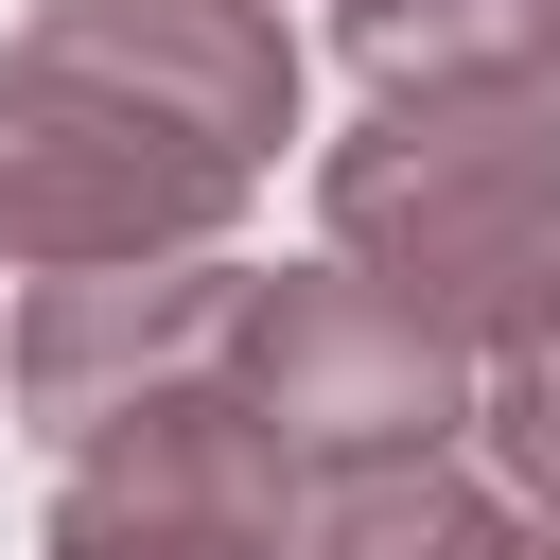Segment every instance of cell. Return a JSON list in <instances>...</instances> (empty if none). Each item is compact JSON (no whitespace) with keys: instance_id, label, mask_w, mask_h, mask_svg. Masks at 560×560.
I'll use <instances>...</instances> for the list:
<instances>
[{"instance_id":"cell-7","label":"cell","mask_w":560,"mask_h":560,"mask_svg":"<svg viewBox=\"0 0 560 560\" xmlns=\"http://www.w3.org/2000/svg\"><path fill=\"white\" fill-rule=\"evenodd\" d=\"M368 105H525L560 88V0H332Z\"/></svg>"},{"instance_id":"cell-9","label":"cell","mask_w":560,"mask_h":560,"mask_svg":"<svg viewBox=\"0 0 560 560\" xmlns=\"http://www.w3.org/2000/svg\"><path fill=\"white\" fill-rule=\"evenodd\" d=\"M472 455L560 525V350H508V368H490V438H472Z\"/></svg>"},{"instance_id":"cell-1","label":"cell","mask_w":560,"mask_h":560,"mask_svg":"<svg viewBox=\"0 0 560 560\" xmlns=\"http://www.w3.org/2000/svg\"><path fill=\"white\" fill-rule=\"evenodd\" d=\"M315 228L472 368L560 350V88L525 105H368L315 158Z\"/></svg>"},{"instance_id":"cell-3","label":"cell","mask_w":560,"mask_h":560,"mask_svg":"<svg viewBox=\"0 0 560 560\" xmlns=\"http://www.w3.org/2000/svg\"><path fill=\"white\" fill-rule=\"evenodd\" d=\"M262 175H228L210 140H175L158 105L52 70L0 35V262L18 280H122V262H228Z\"/></svg>"},{"instance_id":"cell-4","label":"cell","mask_w":560,"mask_h":560,"mask_svg":"<svg viewBox=\"0 0 560 560\" xmlns=\"http://www.w3.org/2000/svg\"><path fill=\"white\" fill-rule=\"evenodd\" d=\"M228 332H245V262H122V280H35L18 332H0V402L18 438L70 472L175 402L228 385Z\"/></svg>"},{"instance_id":"cell-2","label":"cell","mask_w":560,"mask_h":560,"mask_svg":"<svg viewBox=\"0 0 560 560\" xmlns=\"http://www.w3.org/2000/svg\"><path fill=\"white\" fill-rule=\"evenodd\" d=\"M228 420L332 508L385 472H438L490 438V368L455 332H420L385 280L350 262H245V332H228Z\"/></svg>"},{"instance_id":"cell-6","label":"cell","mask_w":560,"mask_h":560,"mask_svg":"<svg viewBox=\"0 0 560 560\" xmlns=\"http://www.w3.org/2000/svg\"><path fill=\"white\" fill-rule=\"evenodd\" d=\"M18 52L158 105L228 175H280V140H298V35H280V0H35Z\"/></svg>"},{"instance_id":"cell-8","label":"cell","mask_w":560,"mask_h":560,"mask_svg":"<svg viewBox=\"0 0 560 560\" xmlns=\"http://www.w3.org/2000/svg\"><path fill=\"white\" fill-rule=\"evenodd\" d=\"M315 560H560V525H542V508H525L508 472L438 455V472L332 490V508H315Z\"/></svg>"},{"instance_id":"cell-5","label":"cell","mask_w":560,"mask_h":560,"mask_svg":"<svg viewBox=\"0 0 560 560\" xmlns=\"http://www.w3.org/2000/svg\"><path fill=\"white\" fill-rule=\"evenodd\" d=\"M35 560H315V490H298V472L228 420V385H210V402L70 455Z\"/></svg>"}]
</instances>
